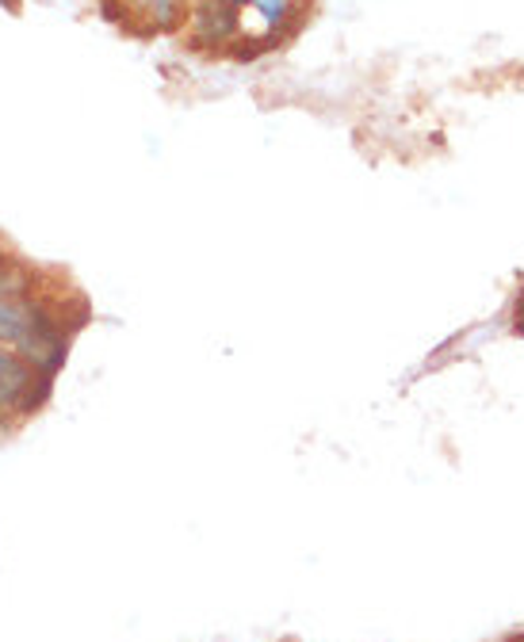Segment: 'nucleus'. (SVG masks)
<instances>
[{
    "mask_svg": "<svg viewBox=\"0 0 524 642\" xmlns=\"http://www.w3.org/2000/svg\"><path fill=\"white\" fill-rule=\"evenodd\" d=\"M50 394V378L31 371L12 348L0 345V413H31Z\"/></svg>",
    "mask_w": 524,
    "mask_h": 642,
    "instance_id": "f257e3e1",
    "label": "nucleus"
},
{
    "mask_svg": "<svg viewBox=\"0 0 524 642\" xmlns=\"http://www.w3.org/2000/svg\"><path fill=\"white\" fill-rule=\"evenodd\" d=\"M184 20L199 50H222L242 38V8L222 4V0H191Z\"/></svg>",
    "mask_w": 524,
    "mask_h": 642,
    "instance_id": "f03ea898",
    "label": "nucleus"
},
{
    "mask_svg": "<svg viewBox=\"0 0 524 642\" xmlns=\"http://www.w3.org/2000/svg\"><path fill=\"white\" fill-rule=\"evenodd\" d=\"M66 348H69V337L61 332V322H58V314H54V306H46V314L31 325V332L12 348V352L20 355L31 371L54 378L61 363H66Z\"/></svg>",
    "mask_w": 524,
    "mask_h": 642,
    "instance_id": "7ed1b4c3",
    "label": "nucleus"
},
{
    "mask_svg": "<svg viewBox=\"0 0 524 642\" xmlns=\"http://www.w3.org/2000/svg\"><path fill=\"white\" fill-rule=\"evenodd\" d=\"M46 306L38 295H27V299H4L0 303V345L4 348H15L23 337L31 332V325L46 314Z\"/></svg>",
    "mask_w": 524,
    "mask_h": 642,
    "instance_id": "20e7f679",
    "label": "nucleus"
},
{
    "mask_svg": "<svg viewBox=\"0 0 524 642\" xmlns=\"http://www.w3.org/2000/svg\"><path fill=\"white\" fill-rule=\"evenodd\" d=\"M123 20H138L145 31H173L188 15V0H119Z\"/></svg>",
    "mask_w": 524,
    "mask_h": 642,
    "instance_id": "39448f33",
    "label": "nucleus"
},
{
    "mask_svg": "<svg viewBox=\"0 0 524 642\" xmlns=\"http://www.w3.org/2000/svg\"><path fill=\"white\" fill-rule=\"evenodd\" d=\"M242 8H249V12L260 20V27H265V43H276L299 15V0H245Z\"/></svg>",
    "mask_w": 524,
    "mask_h": 642,
    "instance_id": "423d86ee",
    "label": "nucleus"
},
{
    "mask_svg": "<svg viewBox=\"0 0 524 642\" xmlns=\"http://www.w3.org/2000/svg\"><path fill=\"white\" fill-rule=\"evenodd\" d=\"M27 295H38L35 276L23 265H15L12 257L0 260V303H4V299H27Z\"/></svg>",
    "mask_w": 524,
    "mask_h": 642,
    "instance_id": "0eeeda50",
    "label": "nucleus"
},
{
    "mask_svg": "<svg viewBox=\"0 0 524 642\" xmlns=\"http://www.w3.org/2000/svg\"><path fill=\"white\" fill-rule=\"evenodd\" d=\"M222 4H234V8H242V4H245V0H222Z\"/></svg>",
    "mask_w": 524,
    "mask_h": 642,
    "instance_id": "6e6552de",
    "label": "nucleus"
}]
</instances>
